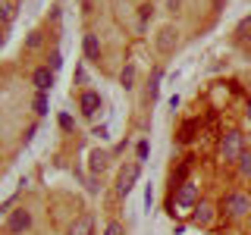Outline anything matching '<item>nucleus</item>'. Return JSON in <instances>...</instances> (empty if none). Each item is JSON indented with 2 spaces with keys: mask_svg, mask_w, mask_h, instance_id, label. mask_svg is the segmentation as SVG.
<instances>
[{
  "mask_svg": "<svg viewBox=\"0 0 251 235\" xmlns=\"http://www.w3.org/2000/svg\"><path fill=\"white\" fill-rule=\"evenodd\" d=\"M248 122H251V107H248Z\"/></svg>",
  "mask_w": 251,
  "mask_h": 235,
  "instance_id": "26",
  "label": "nucleus"
},
{
  "mask_svg": "<svg viewBox=\"0 0 251 235\" xmlns=\"http://www.w3.org/2000/svg\"><path fill=\"white\" fill-rule=\"evenodd\" d=\"M31 82H35L38 91H47V88L53 85V69H50V66H38L35 75H31Z\"/></svg>",
  "mask_w": 251,
  "mask_h": 235,
  "instance_id": "7",
  "label": "nucleus"
},
{
  "mask_svg": "<svg viewBox=\"0 0 251 235\" xmlns=\"http://www.w3.org/2000/svg\"><path fill=\"white\" fill-rule=\"evenodd\" d=\"M245 154V147H242V132H226L223 141H220V157L229 163H239V157Z\"/></svg>",
  "mask_w": 251,
  "mask_h": 235,
  "instance_id": "2",
  "label": "nucleus"
},
{
  "mask_svg": "<svg viewBox=\"0 0 251 235\" xmlns=\"http://www.w3.org/2000/svg\"><path fill=\"white\" fill-rule=\"evenodd\" d=\"M104 163H107V157L104 154H91V172H100V169H104Z\"/></svg>",
  "mask_w": 251,
  "mask_h": 235,
  "instance_id": "16",
  "label": "nucleus"
},
{
  "mask_svg": "<svg viewBox=\"0 0 251 235\" xmlns=\"http://www.w3.org/2000/svg\"><path fill=\"white\" fill-rule=\"evenodd\" d=\"M120 85H123L126 91H129L132 85H135V66H132V63H129V66L123 69V72H120Z\"/></svg>",
  "mask_w": 251,
  "mask_h": 235,
  "instance_id": "11",
  "label": "nucleus"
},
{
  "mask_svg": "<svg viewBox=\"0 0 251 235\" xmlns=\"http://www.w3.org/2000/svg\"><path fill=\"white\" fill-rule=\"evenodd\" d=\"M78 110H82V116H94L100 110V94L98 91H85L82 97H78Z\"/></svg>",
  "mask_w": 251,
  "mask_h": 235,
  "instance_id": "6",
  "label": "nucleus"
},
{
  "mask_svg": "<svg viewBox=\"0 0 251 235\" xmlns=\"http://www.w3.org/2000/svg\"><path fill=\"white\" fill-rule=\"evenodd\" d=\"M179 3H182V0H167V6H170V10H173V13H176V10H179Z\"/></svg>",
  "mask_w": 251,
  "mask_h": 235,
  "instance_id": "25",
  "label": "nucleus"
},
{
  "mask_svg": "<svg viewBox=\"0 0 251 235\" xmlns=\"http://www.w3.org/2000/svg\"><path fill=\"white\" fill-rule=\"evenodd\" d=\"M107 235H123V226L120 223H110L107 226Z\"/></svg>",
  "mask_w": 251,
  "mask_h": 235,
  "instance_id": "23",
  "label": "nucleus"
},
{
  "mask_svg": "<svg viewBox=\"0 0 251 235\" xmlns=\"http://www.w3.org/2000/svg\"><path fill=\"white\" fill-rule=\"evenodd\" d=\"M135 154H138V160H148V141H138Z\"/></svg>",
  "mask_w": 251,
  "mask_h": 235,
  "instance_id": "21",
  "label": "nucleus"
},
{
  "mask_svg": "<svg viewBox=\"0 0 251 235\" xmlns=\"http://www.w3.org/2000/svg\"><path fill=\"white\" fill-rule=\"evenodd\" d=\"M60 63H63V57H60V53H53V57H50V69H53V72L60 69Z\"/></svg>",
  "mask_w": 251,
  "mask_h": 235,
  "instance_id": "24",
  "label": "nucleus"
},
{
  "mask_svg": "<svg viewBox=\"0 0 251 235\" xmlns=\"http://www.w3.org/2000/svg\"><path fill=\"white\" fill-rule=\"evenodd\" d=\"M73 235H91V216H82L73 226Z\"/></svg>",
  "mask_w": 251,
  "mask_h": 235,
  "instance_id": "13",
  "label": "nucleus"
},
{
  "mask_svg": "<svg viewBox=\"0 0 251 235\" xmlns=\"http://www.w3.org/2000/svg\"><path fill=\"white\" fill-rule=\"evenodd\" d=\"M13 19V6L10 3H0V22H10Z\"/></svg>",
  "mask_w": 251,
  "mask_h": 235,
  "instance_id": "19",
  "label": "nucleus"
},
{
  "mask_svg": "<svg viewBox=\"0 0 251 235\" xmlns=\"http://www.w3.org/2000/svg\"><path fill=\"white\" fill-rule=\"evenodd\" d=\"M210 219H214V207H210L207 201L195 204V223H198V226H210Z\"/></svg>",
  "mask_w": 251,
  "mask_h": 235,
  "instance_id": "8",
  "label": "nucleus"
},
{
  "mask_svg": "<svg viewBox=\"0 0 251 235\" xmlns=\"http://www.w3.org/2000/svg\"><path fill=\"white\" fill-rule=\"evenodd\" d=\"M151 13H154V6H151V3H145V6H141V10H138L141 22H148V19H151Z\"/></svg>",
  "mask_w": 251,
  "mask_h": 235,
  "instance_id": "20",
  "label": "nucleus"
},
{
  "mask_svg": "<svg viewBox=\"0 0 251 235\" xmlns=\"http://www.w3.org/2000/svg\"><path fill=\"white\" fill-rule=\"evenodd\" d=\"M41 44H44V35H41V31H31V35L25 38V50H38Z\"/></svg>",
  "mask_w": 251,
  "mask_h": 235,
  "instance_id": "14",
  "label": "nucleus"
},
{
  "mask_svg": "<svg viewBox=\"0 0 251 235\" xmlns=\"http://www.w3.org/2000/svg\"><path fill=\"white\" fill-rule=\"evenodd\" d=\"M28 226H31V213L19 207V210H13V213H10V223H6V229H10L13 235H19V232H25Z\"/></svg>",
  "mask_w": 251,
  "mask_h": 235,
  "instance_id": "5",
  "label": "nucleus"
},
{
  "mask_svg": "<svg viewBox=\"0 0 251 235\" xmlns=\"http://www.w3.org/2000/svg\"><path fill=\"white\" fill-rule=\"evenodd\" d=\"M235 35H239V38H251V16H248V19H242V22H239V28H235Z\"/></svg>",
  "mask_w": 251,
  "mask_h": 235,
  "instance_id": "17",
  "label": "nucleus"
},
{
  "mask_svg": "<svg viewBox=\"0 0 251 235\" xmlns=\"http://www.w3.org/2000/svg\"><path fill=\"white\" fill-rule=\"evenodd\" d=\"M138 172H141L138 163H129V166H123V169H120V179H116V194H120V198H126V194L135 188Z\"/></svg>",
  "mask_w": 251,
  "mask_h": 235,
  "instance_id": "3",
  "label": "nucleus"
},
{
  "mask_svg": "<svg viewBox=\"0 0 251 235\" xmlns=\"http://www.w3.org/2000/svg\"><path fill=\"white\" fill-rule=\"evenodd\" d=\"M60 129H66V132L73 129V116H66V113H63V116H60Z\"/></svg>",
  "mask_w": 251,
  "mask_h": 235,
  "instance_id": "22",
  "label": "nucleus"
},
{
  "mask_svg": "<svg viewBox=\"0 0 251 235\" xmlns=\"http://www.w3.org/2000/svg\"><path fill=\"white\" fill-rule=\"evenodd\" d=\"M251 210V198L248 194H242V191H229L223 198V213L226 216H232V219H239V216H245Z\"/></svg>",
  "mask_w": 251,
  "mask_h": 235,
  "instance_id": "1",
  "label": "nucleus"
},
{
  "mask_svg": "<svg viewBox=\"0 0 251 235\" xmlns=\"http://www.w3.org/2000/svg\"><path fill=\"white\" fill-rule=\"evenodd\" d=\"M85 57H88V60H94V63H98L100 60V41H98V35H85Z\"/></svg>",
  "mask_w": 251,
  "mask_h": 235,
  "instance_id": "10",
  "label": "nucleus"
},
{
  "mask_svg": "<svg viewBox=\"0 0 251 235\" xmlns=\"http://www.w3.org/2000/svg\"><path fill=\"white\" fill-rule=\"evenodd\" d=\"M35 113H47V91H38L35 94Z\"/></svg>",
  "mask_w": 251,
  "mask_h": 235,
  "instance_id": "15",
  "label": "nucleus"
},
{
  "mask_svg": "<svg viewBox=\"0 0 251 235\" xmlns=\"http://www.w3.org/2000/svg\"><path fill=\"white\" fill-rule=\"evenodd\" d=\"M176 204H182V207H195V204H198V185H195V182H179Z\"/></svg>",
  "mask_w": 251,
  "mask_h": 235,
  "instance_id": "4",
  "label": "nucleus"
},
{
  "mask_svg": "<svg viewBox=\"0 0 251 235\" xmlns=\"http://www.w3.org/2000/svg\"><path fill=\"white\" fill-rule=\"evenodd\" d=\"M157 47H160L163 53L167 50H173V47H176V28H160V35H157Z\"/></svg>",
  "mask_w": 251,
  "mask_h": 235,
  "instance_id": "9",
  "label": "nucleus"
},
{
  "mask_svg": "<svg viewBox=\"0 0 251 235\" xmlns=\"http://www.w3.org/2000/svg\"><path fill=\"white\" fill-rule=\"evenodd\" d=\"M239 176L242 179H251V151H245L239 157Z\"/></svg>",
  "mask_w": 251,
  "mask_h": 235,
  "instance_id": "12",
  "label": "nucleus"
},
{
  "mask_svg": "<svg viewBox=\"0 0 251 235\" xmlns=\"http://www.w3.org/2000/svg\"><path fill=\"white\" fill-rule=\"evenodd\" d=\"M160 69H154V78H151V91H148V97H157V85H160Z\"/></svg>",
  "mask_w": 251,
  "mask_h": 235,
  "instance_id": "18",
  "label": "nucleus"
}]
</instances>
